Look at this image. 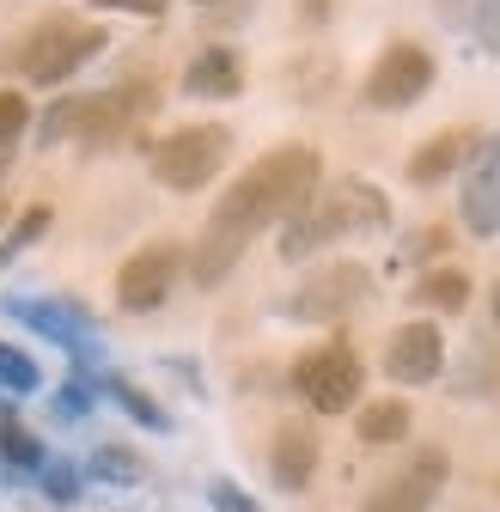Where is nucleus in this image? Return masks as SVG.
Segmentation results:
<instances>
[{
  "mask_svg": "<svg viewBox=\"0 0 500 512\" xmlns=\"http://www.w3.org/2000/svg\"><path fill=\"white\" fill-rule=\"evenodd\" d=\"M318 183H324L318 147H305V141L269 147V153L214 202L202 238L190 244V281H196V287H220V281L238 269V256L250 250V238L269 232V226H281L299 202H311V189H318Z\"/></svg>",
  "mask_w": 500,
  "mask_h": 512,
  "instance_id": "nucleus-1",
  "label": "nucleus"
},
{
  "mask_svg": "<svg viewBox=\"0 0 500 512\" xmlns=\"http://www.w3.org/2000/svg\"><path fill=\"white\" fill-rule=\"evenodd\" d=\"M391 226V196L366 177H336V183H318L311 202H299L287 220H281V263H305L318 256L324 244L336 238H354V232H385Z\"/></svg>",
  "mask_w": 500,
  "mask_h": 512,
  "instance_id": "nucleus-2",
  "label": "nucleus"
},
{
  "mask_svg": "<svg viewBox=\"0 0 500 512\" xmlns=\"http://www.w3.org/2000/svg\"><path fill=\"white\" fill-rule=\"evenodd\" d=\"M104 49H110L104 25L74 19V13H49V19H37L31 31H19L7 43V68L25 86H61V80H74L86 61H98Z\"/></svg>",
  "mask_w": 500,
  "mask_h": 512,
  "instance_id": "nucleus-3",
  "label": "nucleus"
},
{
  "mask_svg": "<svg viewBox=\"0 0 500 512\" xmlns=\"http://www.w3.org/2000/svg\"><path fill=\"white\" fill-rule=\"evenodd\" d=\"M232 153V135L220 122H190V128H171V135L153 147V177L165 189H177V196H190V189H208L220 177Z\"/></svg>",
  "mask_w": 500,
  "mask_h": 512,
  "instance_id": "nucleus-4",
  "label": "nucleus"
},
{
  "mask_svg": "<svg viewBox=\"0 0 500 512\" xmlns=\"http://www.w3.org/2000/svg\"><path fill=\"white\" fill-rule=\"evenodd\" d=\"M153 110H159L153 80H122V86H110V92H86V98H80V122H74V141H80L86 153H110V147L129 141Z\"/></svg>",
  "mask_w": 500,
  "mask_h": 512,
  "instance_id": "nucleus-5",
  "label": "nucleus"
},
{
  "mask_svg": "<svg viewBox=\"0 0 500 512\" xmlns=\"http://www.w3.org/2000/svg\"><path fill=\"white\" fill-rule=\"evenodd\" d=\"M366 299H372V269L366 263H324L281 299V317H293V324H342Z\"/></svg>",
  "mask_w": 500,
  "mask_h": 512,
  "instance_id": "nucleus-6",
  "label": "nucleus"
},
{
  "mask_svg": "<svg viewBox=\"0 0 500 512\" xmlns=\"http://www.w3.org/2000/svg\"><path fill=\"white\" fill-rule=\"evenodd\" d=\"M293 391L305 397V409H318V415H348L360 403V354L348 342H318V348H305L293 360Z\"/></svg>",
  "mask_w": 500,
  "mask_h": 512,
  "instance_id": "nucleus-7",
  "label": "nucleus"
},
{
  "mask_svg": "<svg viewBox=\"0 0 500 512\" xmlns=\"http://www.w3.org/2000/svg\"><path fill=\"white\" fill-rule=\"evenodd\" d=\"M446 482H452L446 445H421L415 458H403L379 488L360 500V512H433V500L446 494Z\"/></svg>",
  "mask_w": 500,
  "mask_h": 512,
  "instance_id": "nucleus-8",
  "label": "nucleus"
},
{
  "mask_svg": "<svg viewBox=\"0 0 500 512\" xmlns=\"http://www.w3.org/2000/svg\"><path fill=\"white\" fill-rule=\"evenodd\" d=\"M0 311H7L13 324L37 330L43 342L68 348L80 366H98V324L80 299H0Z\"/></svg>",
  "mask_w": 500,
  "mask_h": 512,
  "instance_id": "nucleus-9",
  "label": "nucleus"
},
{
  "mask_svg": "<svg viewBox=\"0 0 500 512\" xmlns=\"http://www.w3.org/2000/svg\"><path fill=\"white\" fill-rule=\"evenodd\" d=\"M177 275H183V244L153 238V244H141L129 263L116 269V305L135 311V317H147V311H159V305L171 299Z\"/></svg>",
  "mask_w": 500,
  "mask_h": 512,
  "instance_id": "nucleus-10",
  "label": "nucleus"
},
{
  "mask_svg": "<svg viewBox=\"0 0 500 512\" xmlns=\"http://www.w3.org/2000/svg\"><path fill=\"white\" fill-rule=\"evenodd\" d=\"M427 86H433V55H427L421 43H391L379 61H372L360 98H366L372 110H409V104L427 98Z\"/></svg>",
  "mask_w": 500,
  "mask_h": 512,
  "instance_id": "nucleus-11",
  "label": "nucleus"
},
{
  "mask_svg": "<svg viewBox=\"0 0 500 512\" xmlns=\"http://www.w3.org/2000/svg\"><path fill=\"white\" fill-rule=\"evenodd\" d=\"M458 220L476 238H500V135H482L464 171V196H458Z\"/></svg>",
  "mask_w": 500,
  "mask_h": 512,
  "instance_id": "nucleus-12",
  "label": "nucleus"
},
{
  "mask_svg": "<svg viewBox=\"0 0 500 512\" xmlns=\"http://www.w3.org/2000/svg\"><path fill=\"white\" fill-rule=\"evenodd\" d=\"M440 372H446V336H440V324L415 317V324H397L385 336V378L391 384H433Z\"/></svg>",
  "mask_w": 500,
  "mask_h": 512,
  "instance_id": "nucleus-13",
  "label": "nucleus"
},
{
  "mask_svg": "<svg viewBox=\"0 0 500 512\" xmlns=\"http://www.w3.org/2000/svg\"><path fill=\"white\" fill-rule=\"evenodd\" d=\"M269 476L287 494H305L311 476H318V427L311 421H281L275 445H269Z\"/></svg>",
  "mask_w": 500,
  "mask_h": 512,
  "instance_id": "nucleus-14",
  "label": "nucleus"
},
{
  "mask_svg": "<svg viewBox=\"0 0 500 512\" xmlns=\"http://www.w3.org/2000/svg\"><path fill=\"white\" fill-rule=\"evenodd\" d=\"M476 128H440V135L433 141H421L415 153H409V165H403V177L415 183V189H427V183H446L470 153H476Z\"/></svg>",
  "mask_w": 500,
  "mask_h": 512,
  "instance_id": "nucleus-15",
  "label": "nucleus"
},
{
  "mask_svg": "<svg viewBox=\"0 0 500 512\" xmlns=\"http://www.w3.org/2000/svg\"><path fill=\"white\" fill-rule=\"evenodd\" d=\"M183 92L190 98H238L244 92V55L232 43H208L183 68Z\"/></svg>",
  "mask_w": 500,
  "mask_h": 512,
  "instance_id": "nucleus-16",
  "label": "nucleus"
},
{
  "mask_svg": "<svg viewBox=\"0 0 500 512\" xmlns=\"http://www.w3.org/2000/svg\"><path fill=\"white\" fill-rule=\"evenodd\" d=\"M409 427H415V415H409V403H403V397L366 403V409L354 415V439H360V445H403V439H409Z\"/></svg>",
  "mask_w": 500,
  "mask_h": 512,
  "instance_id": "nucleus-17",
  "label": "nucleus"
},
{
  "mask_svg": "<svg viewBox=\"0 0 500 512\" xmlns=\"http://www.w3.org/2000/svg\"><path fill=\"white\" fill-rule=\"evenodd\" d=\"M415 305H427V311H464L470 305V275L464 269H433V275H421L415 281V293H409Z\"/></svg>",
  "mask_w": 500,
  "mask_h": 512,
  "instance_id": "nucleus-18",
  "label": "nucleus"
},
{
  "mask_svg": "<svg viewBox=\"0 0 500 512\" xmlns=\"http://www.w3.org/2000/svg\"><path fill=\"white\" fill-rule=\"evenodd\" d=\"M43 458H49V452H43L37 433H25L19 421H0V476H25V470L37 476Z\"/></svg>",
  "mask_w": 500,
  "mask_h": 512,
  "instance_id": "nucleus-19",
  "label": "nucleus"
},
{
  "mask_svg": "<svg viewBox=\"0 0 500 512\" xmlns=\"http://www.w3.org/2000/svg\"><path fill=\"white\" fill-rule=\"evenodd\" d=\"M104 391H110V403H116L122 415H129V421H141L147 433H165V427H171V415H165V409H159V403L141 391V384H129V378H104Z\"/></svg>",
  "mask_w": 500,
  "mask_h": 512,
  "instance_id": "nucleus-20",
  "label": "nucleus"
},
{
  "mask_svg": "<svg viewBox=\"0 0 500 512\" xmlns=\"http://www.w3.org/2000/svg\"><path fill=\"white\" fill-rule=\"evenodd\" d=\"M0 391H7V397L43 391V366H37L25 348H13V342H0Z\"/></svg>",
  "mask_w": 500,
  "mask_h": 512,
  "instance_id": "nucleus-21",
  "label": "nucleus"
},
{
  "mask_svg": "<svg viewBox=\"0 0 500 512\" xmlns=\"http://www.w3.org/2000/svg\"><path fill=\"white\" fill-rule=\"evenodd\" d=\"M49 220H55V214H49L43 202H37V208H25V214L7 226V238H0V269H7V263H19V256H25V250H31V244L49 232Z\"/></svg>",
  "mask_w": 500,
  "mask_h": 512,
  "instance_id": "nucleus-22",
  "label": "nucleus"
},
{
  "mask_svg": "<svg viewBox=\"0 0 500 512\" xmlns=\"http://www.w3.org/2000/svg\"><path fill=\"white\" fill-rule=\"evenodd\" d=\"M37 488H43L55 506H74V500L86 494V470H80V464H68V458H43V470H37Z\"/></svg>",
  "mask_w": 500,
  "mask_h": 512,
  "instance_id": "nucleus-23",
  "label": "nucleus"
},
{
  "mask_svg": "<svg viewBox=\"0 0 500 512\" xmlns=\"http://www.w3.org/2000/svg\"><path fill=\"white\" fill-rule=\"evenodd\" d=\"M98 482H116V488H129V482H141V458L129 452V445H98L92 452V464H86Z\"/></svg>",
  "mask_w": 500,
  "mask_h": 512,
  "instance_id": "nucleus-24",
  "label": "nucleus"
},
{
  "mask_svg": "<svg viewBox=\"0 0 500 512\" xmlns=\"http://www.w3.org/2000/svg\"><path fill=\"white\" fill-rule=\"evenodd\" d=\"M80 98H86V92H74V98H55V110L37 122V141H43V147H61V141L74 135V122H80Z\"/></svg>",
  "mask_w": 500,
  "mask_h": 512,
  "instance_id": "nucleus-25",
  "label": "nucleus"
},
{
  "mask_svg": "<svg viewBox=\"0 0 500 512\" xmlns=\"http://www.w3.org/2000/svg\"><path fill=\"white\" fill-rule=\"evenodd\" d=\"M25 128H31V98L13 92V86H0V147H13Z\"/></svg>",
  "mask_w": 500,
  "mask_h": 512,
  "instance_id": "nucleus-26",
  "label": "nucleus"
},
{
  "mask_svg": "<svg viewBox=\"0 0 500 512\" xmlns=\"http://www.w3.org/2000/svg\"><path fill=\"white\" fill-rule=\"evenodd\" d=\"M98 391H104L98 378H86V372H68V384H61V397H55V409H61V415H92Z\"/></svg>",
  "mask_w": 500,
  "mask_h": 512,
  "instance_id": "nucleus-27",
  "label": "nucleus"
},
{
  "mask_svg": "<svg viewBox=\"0 0 500 512\" xmlns=\"http://www.w3.org/2000/svg\"><path fill=\"white\" fill-rule=\"evenodd\" d=\"M470 31L488 55H500V0H476V13H470Z\"/></svg>",
  "mask_w": 500,
  "mask_h": 512,
  "instance_id": "nucleus-28",
  "label": "nucleus"
},
{
  "mask_svg": "<svg viewBox=\"0 0 500 512\" xmlns=\"http://www.w3.org/2000/svg\"><path fill=\"white\" fill-rule=\"evenodd\" d=\"M208 500H214V512H263L238 482H208Z\"/></svg>",
  "mask_w": 500,
  "mask_h": 512,
  "instance_id": "nucleus-29",
  "label": "nucleus"
},
{
  "mask_svg": "<svg viewBox=\"0 0 500 512\" xmlns=\"http://www.w3.org/2000/svg\"><path fill=\"white\" fill-rule=\"evenodd\" d=\"M440 250H446V226H421V232L403 244L409 263H427V256H440Z\"/></svg>",
  "mask_w": 500,
  "mask_h": 512,
  "instance_id": "nucleus-30",
  "label": "nucleus"
},
{
  "mask_svg": "<svg viewBox=\"0 0 500 512\" xmlns=\"http://www.w3.org/2000/svg\"><path fill=\"white\" fill-rule=\"evenodd\" d=\"M98 13H135V19H153V13H165L171 0H92Z\"/></svg>",
  "mask_w": 500,
  "mask_h": 512,
  "instance_id": "nucleus-31",
  "label": "nucleus"
},
{
  "mask_svg": "<svg viewBox=\"0 0 500 512\" xmlns=\"http://www.w3.org/2000/svg\"><path fill=\"white\" fill-rule=\"evenodd\" d=\"M330 13H336V0H299V19L305 25H324Z\"/></svg>",
  "mask_w": 500,
  "mask_h": 512,
  "instance_id": "nucleus-32",
  "label": "nucleus"
},
{
  "mask_svg": "<svg viewBox=\"0 0 500 512\" xmlns=\"http://www.w3.org/2000/svg\"><path fill=\"white\" fill-rule=\"evenodd\" d=\"M13 171V147H0V177H7Z\"/></svg>",
  "mask_w": 500,
  "mask_h": 512,
  "instance_id": "nucleus-33",
  "label": "nucleus"
},
{
  "mask_svg": "<svg viewBox=\"0 0 500 512\" xmlns=\"http://www.w3.org/2000/svg\"><path fill=\"white\" fill-rule=\"evenodd\" d=\"M494 324H500V281H494Z\"/></svg>",
  "mask_w": 500,
  "mask_h": 512,
  "instance_id": "nucleus-34",
  "label": "nucleus"
},
{
  "mask_svg": "<svg viewBox=\"0 0 500 512\" xmlns=\"http://www.w3.org/2000/svg\"><path fill=\"white\" fill-rule=\"evenodd\" d=\"M0 220H7V202H0Z\"/></svg>",
  "mask_w": 500,
  "mask_h": 512,
  "instance_id": "nucleus-35",
  "label": "nucleus"
}]
</instances>
